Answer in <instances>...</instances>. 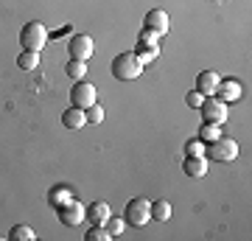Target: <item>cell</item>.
Masks as SVG:
<instances>
[{"mask_svg": "<svg viewBox=\"0 0 252 241\" xmlns=\"http://www.w3.org/2000/svg\"><path fill=\"white\" fill-rule=\"evenodd\" d=\"M112 76L121 81H135L140 73H143V62L137 59L135 51H124V54H118L115 59H112Z\"/></svg>", "mask_w": 252, "mask_h": 241, "instance_id": "1", "label": "cell"}, {"mask_svg": "<svg viewBox=\"0 0 252 241\" xmlns=\"http://www.w3.org/2000/svg\"><path fill=\"white\" fill-rule=\"evenodd\" d=\"M48 28L39 23V20H31V23H26L23 26V31H20V45H23V51H42L48 45Z\"/></svg>", "mask_w": 252, "mask_h": 241, "instance_id": "2", "label": "cell"}, {"mask_svg": "<svg viewBox=\"0 0 252 241\" xmlns=\"http://www.w3.org/2000/svg\"><path fill=\"white\" fill-rule=\"evenodd\" d=\"M124 219L132 227H146V224L152 222V199H146V197L129 199L126 210H124Z\"/></svg>", "mask_w": 252, "mask_h": 241, "instance_id": "3", "label": "cell"}, {"mask_svg": "<svg viewBox=\"0 0 252 241\" xmlns=\"http://www.w3.org/2000/svg\"><path fill=\"white\" fill-rule=\"evenodd\" d=\"M205 157L207 160H219V163H230L238 157V143L233 138H216V140H210L205 146Z\"/></svg>", "mask_w": 252, "mask_h": 241, "instance_id": "4", "label": "cell"}, {"mask_svg": "<svg viewBox=\"0 0 252 241\" xmlns=\"http://www.w3.org/2000/svg\"><path fill=\"white\" fill-rule=\"evenodd\" d=\"M199 109H202V118H205L207 124H224L227 115H230V112H227V104L219 99V96H205Z\"/></svg>", "mask_w": 252, "mask_h": 241, "instance_id": "5", "label": "cell"}, {"mask_svg": "<svg viewBox=\"0 0 252 241\" xmlns=\"http://www.w3.org/2000/svg\"><path fill=\"white\" fill-rule=\"evenodd\" d=\"M56 213H59V222L67 224V227H76V224H81L84 219H87V207L81 205L79 199H67L64 205L56 207Z\"/></svg>", "mask_w": 252, "mask_h": 241, "instance_id": "6", "label": "cell"}, {"mask_svg": "<svg viewBox=\"0 0 252 241\" xmlns=\"http://www.w3.org/2000/svg\"><path fill=\"white\" fill-rule=\"evenodd\" d=\"M95 51V42H93L90 34H76L70 36V42H67V54L70 59H79V62H87Z\"/></svg>", "mask_w": 252, "mask_h": 241, "instance_id": "7", "label": "cell"}, {"mask_svg": "<svg viewBox=\"0 0 252 241\" xmlns=\"http://www.w3.org/2000/svg\"><path fill=\"white\" fill-rule=\"evenodd\" d=\"M70 101H73V107H79V109L93 107L95 104V87L90 81H76L70 90Z\"/></svg>", "mask_w": 252, "mask_h": 241, "instance_id": "8", "label": "cell"}, {"mask_svg": "<svg viewBox=\"0 0 252 241\" xmlns=\"http://www.w3.org/2000/svg\"><path fill=\"white\" fill-rule=\"evenodd\" d=\"M146 26L143 28H149V31H154V34H168V28H171V23H168V14L162 9H152L149 14H146V20H143Z\"/></svg>", "mask_w": 252, "mask_h": 241, "instance_id": "9", "label": "cell"}, {"mask_svg": "<svg viewBox=\"0 0 252 241\" xmlns=\"http://www.w3.org/2000/svg\"><path fill=\"white\" fill-rule=\"evenodd\" d=\"M182 171H185V177L188 179H202L207 174V157H185L182 160Z\"/></svg>", "mask_w": 252, "mask_h": 241, "instance_id": "10", "label": "cell"}, {"mask_svg": "<svg viewBox=\"0 0 252 241\" xmlns=\"http://www.w3.org/2000/svg\"><path fill=\"white\" fill-rule=\"evenodd\" d=\"M219 81H221V76H219L216 70H202L196 76V90L202 93V96H216Z\"/></svg>", "mask_w": 252, "mask_h": 241, "instance_id": "11", "label": "cell"}, {"mask_svg": "<svg viewBox=\"0 0 252 241\" xmlns=\"http://www.w3.org/2000/svg\"><path fill=\"white\" fill-rule=\"evenodd\" d=\"M216 96H219L221 101H224V104H230V101H238V99H241V81H235V79L219 81Z\"/></svg>", "mask_w": 252, "mask_h": 241, "instance_id": "12", "label": "cell"}, {"mask_svg": "<svg viewBox=\"0 0 252 241\" xmlns=\"http://www.w3.org/2000/svg\"><path fill=\"white\" fill-rule=\"evenodd\" d=\"M137 51H154V54H160V34L143 28V31L137 34Z\"/></svg>", "mask_w": 252, "mask_h": 241, "instance_id": "13", "label": "cell"}, {"mask_svg": "<svg viewBox=\"0 0 252 241\" xmlns=\"http://www.w3.org/2000/svg\"><path fill=\"white\" fill-rule=\"evenodd\" d=\"M62 124L67 126V129H81V126L87 124V115H84V109H79V107H67L62 112Z\"/></svg>", "mask_w": 252, "mask_h": 241, "instance_id": "14", "label": "cell"}, {"mask_svg": "<svg viewBox=\"0 0 252 241\" xmlns=\"http://www.w3.org/2000/svg\"><path fill=\"white\" fill-rule=\"evenodd\" d=\"M109 216H112V210H109L107 202H93V205L87 207V219H90V224H107Z\"/></svg>", "mask_w": 252, "mask_h": 241, "instance_id": "15", "label": "cell"}, {"mask_svg": "<svg viewBox=\"0 0 252 241\" xmlns=\"http://www.w3.org/2000/svg\"><path fill=\"white\" fill-rule=\"evenodd\" d=\"M152 219L154 222H168L171 219V202H165V199L152 202Z\"/></svg>", "mask_w": 252, "mask_h": 241, "instance_id": "16", "label": "cell"}, {"mask_svg": "<svg viewBox=\"0 0 252 241\" xmlns=\"http://www.w3.org/2000/svg\"><path fill=\"white\" fill-rule=\"evenodd\" d=\"M17 68L20 70H34V68H39V54L36 51H20Z\"/></svg>", "mask_w": 252, "mask_h": 241, "instance_id": "17", "label": "cell"}, {"mask_svg": "<svg viewBox=\"0 0 252 241\" xmlns=\"http://www.w3.org/2000/svg\"><path fill=\"white\" fill-rule=\"evenodd\" d=\"M9 239L11 241H34L36 239V233L28 227V224H14L9 230Z\"/></svg>", "mask_w": 252, "mask_h": 241, "instance_id": "18", "label": "cell"}, {"mask_svg": "<svg viewBox=\"0 0 252 241\" xmlns=\"http://www.w3.org/2000/svg\"><path fill=\"white\" fill-rule=\"evenodd\" d=\"M216 138H221V124H202V129H199V140L202 143H210L216 140Z\"/></svg>", "mask_w": 252, "mask_h": 241, "instance_id": "19", "label": "cell"}, {"mask_svg": "<svg viewBox=\"0 0 252 241\" xmlns=\"http://www.w3.org/2000/svg\"><path fill=\"white\" fill-rule=\"evenodd\" d=\"M64 70H67V76L76 81L84 79V73H87V62H79V59H70V62L64 65Z\"/></svg>", "mask_w": 252, "mask_h": 241, "instance_id": "20", "label": "cell"}, {"mask_svg": "<svg viewBox=\"0 0 252 241\" xmlns=\"http://www.w3.org/2000/svg\"><path fill=\"white\" fill-rule=\"evenodd\" d=\"M112 236L107 233V227L104 224H90V230H87V236H84V241H109Z\"/></svg>", "mask_w": 252, "mask_h": 241, "instance_id": "21", "label": "cell"}, {"mask_svg": "<svg viewBox=\"0 0 252 241\" xmlns=\"http://www.w3.org/2000/svg\"><path fill=\"white\" fill-rule=\"evenodd\" d=\"M84 115H87V121H90V124H101V121H104V107H101L98 101H95L93 107L84 109Z\"/></svg>", "mask_w": 252, "mask_h": 241, "instance_id": "22", "label": "cell"}, {"mask_svg": "<svg viewBox=\"0 0 252 241\" xmlns=\"http://www.w3.org/2000/svg\"><path fill=\"white\" fill-rule=\"evenodd\" d=\"M202 154H205V143L199 140V138L185 143V157H202Z\"/></svg>", "mask_w": 252, "mask_h": 241, "instance_id": "23", "label": "cell"}, {"mask_svg": "<svg viewBox=\"0 0 252 241\" xmlns=\"http://www.w3.org/2000/svg\"><path fill=\"white\" fill-rule=\"evenodd\" d=\"M67 199H70V191H67V188H54V191H51V205L54 207L64 205Z\"/></svg>", "mask_w": 252, "mask_h": 241, "instance_id": "24", "label": "cell"}, {"mask_svg": "<svg viewBox=\"0 0 252 241\" xmlns=\"http://www.w3.org/2000/svg\"><path fill=\"white\" fill-rule=\"evenodd\" d=\"M104 227H107L109 236H121V233H124V227H126V219H112V216H109Z\"/></svg>", "mask_w": 252, "mask_h": 241, "instance_id": "25", "label": "cell"}, {"mask_svg": "<svg viewBox=\"0 0 252 241\" xmlns=\"http://www.w3.org/2000/svg\"><path fill=\"white\" fill-rule=\"evenodd\" d=\"M202 99H205V96H202L199 90H190L188 96H185V104H188V107H193V109H199V107H202Z\"/></svg>", "mask_w": 252, "mask_h": 241, "instance_id": "26", "label": "cell"}, {"mask_svg": "<svg viewBox=\"0 0 252 241\" xmlns=\"http://www.w3.org/2000/svg\"><path fill=\"white\" fill-rule=\"evenodd\" d=\"M135 54H137V59H140V62H143V68H146V65H152L154 59H157V56H160V54H154V51H135Z\"/></svg>", "mask_w": 252, "mask_h": 241, "instance_id": "27", "label": "cell"}]
</instances>
